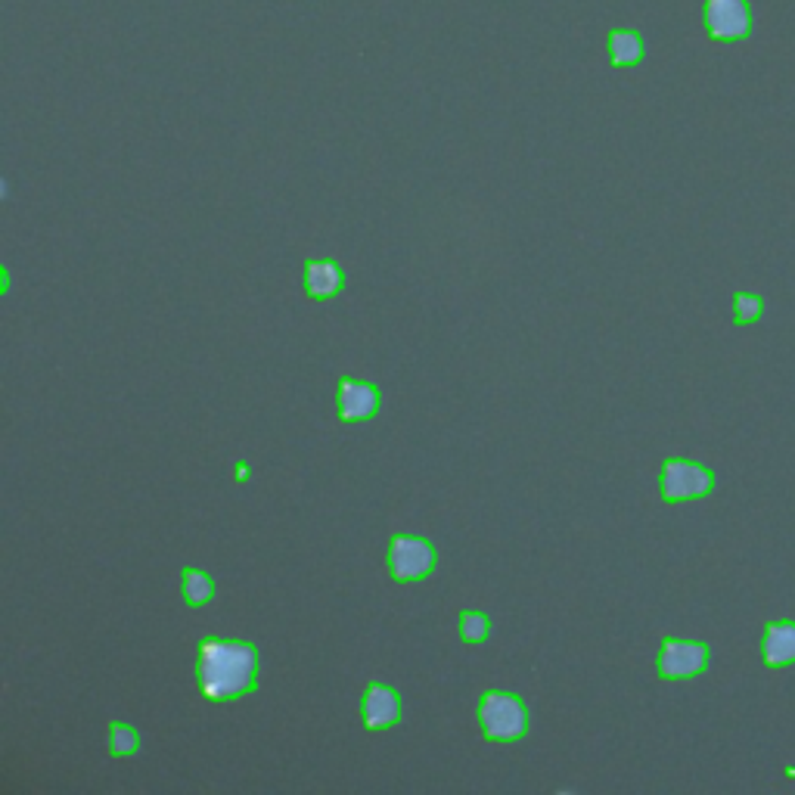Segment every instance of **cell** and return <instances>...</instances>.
Wrapping results in <instances>:
<instances>
[{
    "instance_id": "6da1fadb",
    "label": "cell",
    "mask_w": 795,
    "mask_h": 795,
    "mask_svg": "<svg viewBox=\"0 0 795 795\" xmlns=\"http://www.w3.org/2000/svg\"><path fill=\"white\" fill-rule=\"evenodd\" d=\"M196 684L208 703H233L258 690V649L246 640L206 637L196 653Z\"/></svg>"
},
{
    "instance_id": "7a4b0ae2",
    "label": "cell",
    "mask_w": 795,
    "mask_h": 795,
    "mask_svg": "<svg viewBox=\"0 0 795 795\" xmlns=\"http://www.w3.org/2000/svg\"><path fill=\"white\" fill-rule=\"evenodd\" d=\"M479 727L485 733V740L494 742H519L528 733V709L516 693H500L488 690L481 693L476 705Z\"/></svg>"
},
{
    "instance_id": "3957f363",
    "label": "cell",
    "mask_w": 795,
    "mask_h": 795,
    "mask_svg": "<svg viewBox=\"0 0 795 795\" xmlns=\"http://www.w3.org/2000/svg\"><path fill=\"white\" fill-rule=\"evenodd\" d=\"M718 485L714 472L705 463L687 461V457H671L662 463L659 472V494L665 503H684V500H703L709 498Z\"/></svg>"
},
{
    "instance_id": "277c9868",
    "label": "cell",
    "mask_w": 795,
    "mask_h": 795,
    "mask_svg": "<svg viewBox=\"0 0 795 795\" xmlns=\"http://www.w3.org/2000/svg\"><path fill=\"white\" fill-rule=\"evenodd\" d=\"M712 649L703 640H681V637H668L659 649V659H655V671L665 681H690V677H699L705 668H709Z\"/></svg>"
},
{
    "instance_id": "5b68a950",
    "label": "cell",
    "mask_w": 795,
    "mask_h": 795,
    "mask_svg": "<svg viewBox=\"0 0 795 795\" xmlns=\"http://www.w3.org/2000/svg\"><path fill=\"white\" fill-rule=\"evenodd\" d=\"M435 547L417 535H395L389 544V568L395 581H422L435 568Z\"/></svg>"
},
{
    "instance_id": "8992f818",
    "label": "cell",
    "mask_w": 795,
    "mask_h": 795,
    "mask_svg": "<svg viewBox=\"0 0 795 795\" xmlns=\"http://www.w3.org/2000/svg\"><path fill=\"white\" fill-rule=\"evenodd\" d=\"M705 32L712 41H746L752 34L749 0H705Z\"/></svg>"
},
{
    "instance_id": "52a82bcc",
    "label": "cell",
    "mask_w": 795,
    "mask_h": 795,
    "mask_svg": "<svg viewBox=\"0 0 795 795\" xmlns=\"http://www.w3.org/2000/svg\"><path fill=\"white\" fill-rule=\"evenodd\" d=\"M383 407V392L373 383L364 379H339V420L342 422H361L379 413Z\"/></svg>"
},
{
    "instance_id": "ba28073f",
    "label": "cell",
    "mask_w": 795,
    "mask_h": 795,
    "mask_svg": "<svg viewBox=\"0 0 795 795\" xmlns=\"http://www.w3.org/2000/svg\"><path fill=\"white\" fill-rule=\"evenodd\" d=\"M364 727L367 731H385V727H395L401 721V696L385 684H370L367 693H364Z\"/></svg>"
},
{
    "instance_id": "9c48e42d",
    "label": "cell",
    "mask_w": 795,
    "mask_h": 795,
    "mask_svg": "<svg viewBox=\"0 0 795 795\" xmlns=\"http://www.w3.org/2000/svg\"><path fill=\"white\" fill-rule=\"evenodd\" d=\"M761 662L768 668H790V665H795V622H792V618H777V622L764 625Z\"/></svg>"
},
{
    "instance_id": "30bf717a",
    "label": "cell",
    "mask_w": 795,
    "mask_h": 795,
    "mask_svg": "<svg viewBox=\"0 0 795 795\" xmlns=\"http://www.w3.org/2000/svg\"><path fill=\"white\" fill-rule=\"evenodd\" d=\"M305 293H308V298H315V302H326V298L339 296L342 289H345V271H342L339 261L333 258H308L305 261Z\"/></svg>"
},
{
    "instance_id": "8fae6325",
    "label": "cell",
    "mask_w": 795,
    "mask_h": 795,
    "mask_svg": "<svg viewBox=\"0 0 795 795\" xmlns=\"http://www.w3.org/2000/svg\"><path fill=\"white\" fill-rule=\"evenodd\" d=\"M644 53H646V41L640 32H634V28H616V32H609L612 65H618V69H631V65H637L640 60H644Z\"/></svg>"
},
{
    "instance_id": "7c38bea8",
    "label": "cell",
    "mask_w": 795,
    "mask_h": 795,
    "mask_svg": "<svg viewBox=\"0 0 795 795\" xmlns=\"http://www.w3.org/2000/svg\"><path fill=\"white\" fill-rule=\"evenodd\" d=\"M180 594H184L189 606H206L211 596H215V581H211V575L202 572V568L187 566L184 572H180Z\"/></svg>"
},
{
    "instance_id": "4fadbf2b",
    "label": "cell",
    "mask_w": 795,
    "mask_h": 795,
    "mask_svg": "<svg viewBox=\"0 0 795 795\" xmlns=\"http://www.w3.org/2000/svg\"><path fill=\"white\" fill-rule=\"evenodd\" d=\"M137 749H141V736H137L134 727L125 724V721H112L109 724V752L115 758H125L134 755Z\"/></svg>"
},
{
    "instance_id": "5bb4252c",
    "label": "cell",
    "mask_w": 795,
    "mask_h": 795,
    "mask_svg": "<svg viewBox=\"0 0 795 795\" xmlns=\"http://www.w3.org/2000/svg\"><path fill=\"white\" fill-rule=\"evenodd\" d=\"M764 315V298L758 293H733V324L749 326Z\"/></svg>"
},
{
    "instance_id": "9a60e30c",
    "label": "cell",
    "mask_w": 795,
    "mask_h": 795,
    "mask_svg": "<svg viewBox=\"0 0 795 795\" xmlns=\"http://www.w3.org/2000/svg\"><path fill=\"white\" fill-rule=\"evenodd\" d=\"M488 634H491V618L485 612H461V637L466 644H481V640H488Z\"/></svg>"
}]
</instances>
